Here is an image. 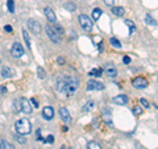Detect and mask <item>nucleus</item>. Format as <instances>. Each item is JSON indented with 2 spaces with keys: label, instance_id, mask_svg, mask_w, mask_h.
<instances>
[{
  "label": "nucleus",
  "instance_id": "f257e3e1",
  "mask_svg": "<svg viewBox=\"0 0 158 149\" xmlns=\"http://www.w3.org/2000/svg\"><path fill=\"white\" fill-rule=\"evenodd\" d=\"M79 87V79L77 77H66L61 75L57 79V90L62 94H66L67 96H71L77 92Z\"/></svg>",
  "mask_w": 158,
  "mask_h": 149
},
{
  "label": "nucleus",
  "instance_id": "f03ea898",
  "mask_svg": "<svg viewBox=\"0 0 158 149\" xmlns=\"http://www.w3.org/2000/svg\"><path fill=\"white\" fill-rule=\"evenodd\" d=\"M15 130H16V132L19 135H29V133L32 132V124L28 119L23 117V119H20V120L16 121V124H15Z\"/></svg>",
  "mask_w": 158,
  "mask_h": 149
},
{
  "label": "nucleus",
  "instance_id": "7ed1b4c3",
  "mask_svg": "<svg viewBox=\"0 0 158 149\" xmlns=\"http://www.w3.org/2000/svg\"><path fill=\"white\" fill-rule=\"evenodd\" d=\"M45 31H46L48 37L52 40V42H54V44L61 42V33H59L54 27H52V25H46Z\"/></svg>",
  "mask_w": 158,
  "mask_h": 149
},
{
  "label": "nucleus",
  "instance_id": "20e7f679",
  "mask_svg": "<svg viewBox=\"0 0 158 149\" xmlns=\"http://www.w3.org/2000/svg\"><path fill=\"white\" fill-rule=\"evenodd\" d=\"M78 20H79V24H81V27L85 29L86 32H90L91 29H92V20L88 17V16H86V15H81Z\"/></svg>",
  "mask_w": 158,
  "mask_h": 149
},
{
  "label": "nucleus",
  "instance_id": "39448f33",
  "mask_svg": "<svg viewBox=\"0 0 158 149\" xmlns=\"http://www.w3.org/2000/svg\"><path fill=\"white\" fill-rule=\"evenodd\" d=\"M27 27H28V29L33 34H40V32H41V25H40V23L36 21V20H33V19L28 20V21H27Z\"/></svg>",
  "mask_w": 158,
  "mask_h": 149
},
{
  "label": "nucleus",
  "instance_id": "423d86ee",
  "mask_svg": "<svg viewBox=\"0 0 158 149\" xmlns=\"http://www.w3.org/2000/svg\"><path fill=\"white\" fill-rule=\"evenodd\" d=\"M11 54H12V57H15V58L23 57L24 56V48L21 46V44L15 42L12 45V48H11Z\"/></svg>",
  "mask_w": 158,
  "mask_h": 149
},
{
  "label": "nucleus",
  "instance_id": "0eeeda50",
  "mask_svg": "<svg viewBox=\"0 0 158 149\" xmlns=\"http://www.w3.org/2000/svg\"><path fill=\"white\" fill-rule=\"evenodd\" d=\"M132 86L135 88H138V90H142V88H146L148 87V81L142 77H137L132 81Z\"/></svg>",
  "mask_w": 158,
  "mask_h": 149
},
{
  "label": "nucleus",
  "instance_id": "6e6552de",
  "mask_svg": "<svg viewBox=\"0 0 158 149\" xmlns=\"http://www.w3.org/2000/svg\"><path fill=\"white\" fill-rule=\"evenodd\" d=\"M104 88V84L98 81H88L87 82V90L88 91H100Z\"/></svg>",
  "mask_w": 158,
  "mask_h": 149
},
{
  "label": "nucleus",
  "instance_id": "1a4fd4ad",
  "mask_svg": "<svg viewBox=\"0 0 158 149\" xmlns=\"http://www.w3.org/2000/svg\"><path fill=\"white\" fill-rule=\"evenodd\" d=\"M20 106H21V112H24V113H31L32 112L31 102L27 100L25 98H20Z\"/></svg>",
  "mask_w": 158,
  "mask_h": 149
},
{
  "label": "nucleus",
  "instance_id": "9d476101",
  "mask_svg": "<svg viewBox=\"0 0 158 149\" xmlns=\"http://www.w3.org/2000/svg\"><path fill=\"white\" fill-rule=\"evenodd\" d=\"M44 13H45V16H46V19H48V21H50L52 24H56V23H57L56 13H54V11H53L50 7H46L45 9H44Z\"/></svg>",
  "mask_w": 158,
  "mask_h": 149
},
{
  "label": "nucleus",
  "instance_id": "9b49d317",
  "mask_svg": "<svg viewBox=\"0 0 158 149\" xmlns=\"http://www.w3.org/2000/svg\"><path fill=\"white\" fill-rule=\"evenodd\" d=\"M59 116H61L62 121H65V123H71V116H70V112H69L67 108H65V107H61V108H59Z\"/></svg>",
  "mask_w": 158,
  "mask_h": 149
},
{
  "label": "nucleus",
  "instance_id": "f8f14e48",
  "mask_svg": "<svg viewBox=\"0 0 158 149\" xmlns=\"http://www.w3.org/2000/svg\"><path fill=\"white\" fill-rule=\"evenodd\" d=\"M104 71L110 78H115L117 75V69L113 66L112 63H107L106 67H104Z\"/></svg>",
  "mask_w": 158,
  "mask_h": 149
},
{
  "label": "nucleus",
  "instance_id": "ddd939ff",
  "mask_svg": "<svg viewBox=\"0 0 158 149\" xmlns=\"http://www.w3.org/2000/svg\"><path fill=\"white\" fill-rule=\"evenodd\" d=\"M42 116H44V119H45V120H52V119L54 117V110L52 107H45L42 110Z\"/></svg>",
  "mask_w": 158,
  "mask_h": 149
},
{
  "label": "nucleus",
  "instance_id": "4468645a",
  "mask_svg": "<svg viewBox=\"0 0 158 149\" xmlns=\"http://www.w3.org/2000/svg\"><path fill=\"white\" fill-rule=\"evenodd\" d=\"M112 102L115 104H118V106H124V104L128 103V96L127 95H117L112 99Z\"/></svg>",
  "mask_w": 158,
  "mask_h": 149
},
{
  "label": "nucleus",
  "instance_id": "2eb2a0df",
  "mask_svg": "<svg viewBox=\"0 0 158 149\" xmlns=\"http://www.w3.org/2000/svg\"><path fill=\"white\" fill-rule=\"evenodd\" d=\"M2 75L4 78H12L15 75V70H13V69H11L9 66H4L2 69Z\"/></svg>",
  "mask_w": 158,
  "mask_h": 149
},
{
  "label": "nucleus",
  "instance_id": "dca6fc26",
  "mask_svg": "<svg viewBox=\"0 0 158 149\" xmlns=\"http://www.w3.org/2000/svg\"><path fill=\"white\" fill-rule=\"evenodd\" d=\"M112 13L115 15V16H124V8L123 7H112Z\"/></svg>",
  "mask_w": 158,
  "mask_h": 149
},
{
  "label": "nucleus",
  "instance_id": "f3484780",
  "mask_svg": "<svg viewBox=\"0 0 158 149\" xmlns=\"http://www.w3.org/2000/svg\"><path fill=\"white\" fill-rule=\"evenodd\" d=\"M0 149H15V147L12 145V144H9L8 141L0 138Z\"/></svg>",
  "mask_w": 158,
  "mask_h": 149
},
{
  "label": "nucleus",
  "instance_id": "a211bd4d",
  "mask_svg": "<svg viewBox=\"0 0 158 149\" xmlns=\"http://www.w3.org/2000/svg\"><path fill=\"white\" fill-rule=\"evenodd\" d=\"M102 13H103V11H102L100 8H95V9H94V11H92V19H94V20H95V21H96V20H99V19H100Z\"/></svg>",
  "mask_w": 158,
  "mask_h": 149
},
{
  "label": "nucleus",
  "instance_id": "6ab92c4d",
  "mask_svg": "<svg viewBox=\"0 0 158 149\" xmlns=\"http://www.w3.org/2000/svg\"><path fill=\"white\" fill-rule=\"evenodd\" d=\"M102 73H103L102 69L100 67H96V69H92V70L88 73V75H91V77H100Z\"/></svg>",
  "mask_w": 158,
  "mask_h": 149
},
{
  "label": "nucleus",
  "instance_id": "aec40b11",
  "mask_svg": "<svg viewBox=\"0 0 158 149\" xmlns=\"http://www.w3.org/2000/svg\"><path fill=\"white\" fill-rule=\"evenodd\" d=\"M23 37H24V41L27 42V46H28V49L31 50V38H29V34H28V32L24 29L23 31Z\"/></svg>",
  "mask_w": 158,
  "mask_h": 149
},
{
  "label": "nucleus",
  "instance_id": "412c9836",
  "mask_svg": "<svg viewBox=\"0 0 158 149\" xmlns=\"http://www.w3.org/2000/svg\"><path fill=\"white\" fill-rule=\"evenodd\" d=\"M103 119H104V121L108 124V126H112V120H111V113L108 112L107 110L104 111V115H103Z\"/></svg>",
  "mask_w": 158,
  "mask_h": 149
},
{
  "label": "nucleus",
  "instance_id": "4be33fe9",
  "mask_svg": "<svg viewBox=\"0 0 158 149\" xmlns=\"http://www.w3.org/2000/svg\"><path fill=\"white\" fill-rule=\"evenodd\" d=\"M110 42H111V45H112L113 48H116V49H120V48H121V42L118 41L117 38H113V37H112V38L110 40Z\"/></svg>",
  "mask_w": 158,
  "mask_h": 149
},
{
  "label": "nucleus",
  "instance_id": "5701e85b",
  "mask_svg": "<svg viewBox=\"0 0 158 149\" xmlns=\"http://www.w3.org/2000/svg\"><path fill=\"white\" fill-rule=\"evenodd\" d=\"M87 149H102V147H100V144H98L95 141H90L87 144Z\"/></svg>",
  "mask_w": 158,
  "mask_h": 149
},
{
  "label": "nucleus",
  "instance_id": "b1692460",
  "mask_svg": "<svg viewBox=\"0 0 158 149\" xmlns=\"http://www.w3.org/2000/svg\"><path fill=\"white\" fill-rule=\"evenodd\" d=\"M125 24L128 25V28H129V31H131V33H133V32H136V25H135V23H132L131 20H125Z\"/></svg>",
  "mask_w": 158,
  "mask_h": 149
},
{
  "label": "nucleus",
  "instance_id": "393cba45",
  "mask_svg": "<svg viewBox=\"0 0 158 149\" xmlns=\"http://www.w3.org/2000/svg\"><path fill=\"white\" fill-rule=\"evenodd\" d=\"M145 23L148 24V25H156L154 19H153L150 15H146V16H145Z\"/></svg>",
  "mask_w": 158,
  "mask_h": 149
},
{
  "label": "nucleus",
  "instance_id": "a878e982",
  "mask_svg": "<svg viewBox=\"0 0 158 149\" xmlns=\"http://www.w3.org/2000/svg\"><path fill=\"white\" fill-rule=\"evenodd\" d=\"M65 8L69 9L70 12H73V11H75V9H77V6H75V4H74L73 2H69V3L65 4Z\"/></svg>",
  "mask_w": 158,
  "mask_h": 149
},
{
  "label": "nucleus",
  "instance_id": "bb28decb",
  "mask_svg": "<svg viewBox=\"0 0 158 149\" xmlns=\"http://www.w3.org/2000/svg\"><path fill=\"white\" fill-rule=\"evenodd\" d=\"M7 7H8V11L11 13L15 12V3H13V0H7Z\"/></svg>",
  "mask_w": 158,
  "mask_h": 149
},
{
  "label": "nucleus",
  "instance_id": "cd10ccee",
  "mask_svg": "<svg viewBox=\"0 0 158 149\" xmlns=\"http://www.w3.org/2000/svg\"><path fill=\"white\" fill-rule=\"evenodd\" d=\"M13 108L16 112H21V106H20V99H16L13 102Z\"/></svg>",
  "mask_w": 158,
  "mask_h": 149
},
{
  "label": "nucleus",
  "instance_id": "c85d7f7f",
  "mask_svg": "<svg viewBox=\"0 0 158 149\" xmlns=\"http://www.w3.org/2000/svg\"><path fill=\"white\" fill-rule=\"evenodd\" d=\"M92 108H94V102H87V103H86V106L83 107V111H85V112H88V111H91Z\"/></svg>",
  "mask_w": 158,
  "mask_h": 149
},
{
  "label": "nucleus",
  "instance_id": "c756f323",
  "mask_svg": "<svg viewBox=\"0 0 158 149\" xmlns=\"http://www.w3.org/2000/svg\"><path fill=\"white\" fill-rule=\"evenodd\" d=\"M37 73H38V77L41 78V79L45 78V70H44L41 66H38V67H37Z\"/></svg>",
  "mask_w": 158,
  "mask_h": 149
},
{
  "label": "nucleus",
  "instance_id": "7c9ffc66",
  "mask_svg": "<svg viewBox=\"0 0 158 149\" xmlns=\"http://www.w3.org/2000/svg\"><path fill=\"white\" fill-rule=\"evenodd\" d=\"M133 113H135L136 116L141 115V113H142V107H140V106H136L135 108H133Z\"/></svg>",
  "mask_w": 158,
  "mask_h": 149
},
{
  "label": "nucleus",
  "instance_id": "2f4dec72",
  "mask_svg": "<svg viewBox=\"0 0 158 149\" xmlns=\"http://www.w3.org/2000/svg\"><path fill=\"white\" fill-rule=\"evenodd\" d=\"M140 103H141V106H144L145 108H149V107H150V104H149V102H148L146 99H142V98H141V99H140Z\"/></svg>",
  "mask_w": 158,
  "mask_h": 149
},
{
  "label": "nucleus",
  "instance_id": "473e14b6",
  "mask_svg": "<svg viewBox=\"0 0 158 149\" xmlns=\"http://www.w3.org/2000/svg\"><path fill=\"white\" fill-rule=\"evenodd\" d=\"M16 138L19 140V143H21V144H25V143H27V138H25V137H23V135H19Z\"/></svg>",
  "mask_w": 158,
  "mask_h": 149
},
{
  "label": "nucleus",
  "instance_id": "72a5a7b5",
  "mask_svg": "<svg viewBox=\"0 0 158 149\" xmlns=\"http://www.w3.org/2000/svg\"><path fill=\"white\" fill-rule=\"evenodd\" d=\"M45 143H50V144H52V143H54V136H53V135H49V136H48V138L45 140Z\"/></svg>",
  "mask_w": 158,
  "mask_h": 149
},
{
  "label": "nucleus",
  "instance_id": "f704fd0d",
  "mask_svg": "<svg viewBox=\"0 0 158 149\" xmlns=\"http://www.w3.org/2000/svg\"><path fill=\"white\" fill-rule=\"evenodd\" d=\"M31 103L33 104V107H37V108H38V102H37L34 98H32V99H31Z\"/></svg>",
  "mask_w": 158,
  "mask_h": 149
},
{
  "label": "nucleus",
  "instance_id": "c9c22d12",
  "mask_svg": "<svg viewBox=\"0 0 158 149\" xmlns=\"http://www.w3.org/2000/svg\"><path fill=\"white\" fill-rule=\"evenodd\" d=\"M123 62H124V63H125V65H128V63H129V62H131V58H129V57H128V56H125L124 58H123Z\"/></svg>",
  "mask_w": 158,
  "mask_h": 149
},
{
  "label": "nucleus",
  "instance_id": "e433bc0d",
  "mask_svg": "<svg viewBox=\"0 0 158 149\" xmlns=\"http://www.w3.org/2000/svg\"><path fill=\"white\" fill-rule=\"evenodd\" d=\"M4 31L8 32V33H12V27L11 25H6L4 27Z\"/></svg>",
  "mask_w": 158,
  "mask_h": 149
},
{
  "label": "nucleus",
  "instance_id": "4c0bfd02",
  "mask_svg": "<svg viewBox=\"0 0 158 149\" xmlns=\"http://www.w3.org/2000/svg\"><path fill=\"white\" fill-rule=\"evenodd\" d=\"M57 62L59 63V65H63V63H65V58H62V57H58Z\"/></svg>",
  "mask_w": 158,
  "mask_h": 149
},
{
  "label": "nucleus",
  "instance_id": "58836bf2",
  "mask_svg": "<svg viewBox=\"0 0 158 149\" xmlns=\"http://www.w3.org/2000/svg\"><path fill=\"white\" fill-rule=\"evenodd\" d=\"M113 2H115V0H104V3L107 4V6H113Z\"/></svg>",
  "mask_w": 158,
  "mask_h": 149
}]
</instances>
